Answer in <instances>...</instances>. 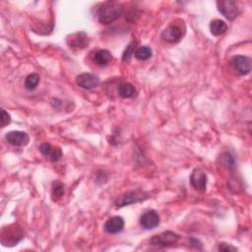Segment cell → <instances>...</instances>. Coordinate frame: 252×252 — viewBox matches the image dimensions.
I'll list each match as a JSON object with an SVG mask.
<instances>
[{"mask_svg": "<svg viewBox=\"0 0 252 252\" xmlns=\"http://www.w3.org/2000/svg\"><path fill=\"white\" fill-rule=\"evenodd\" d=\"M123 13V6L118 2H106L98 11V19L101 24L109 25L117 20Z\"/></svg>", "mask_w": 252, "mask_h": 252, "instance_id": "obj_1", "label": "cell"}, {"mask_svg": "<svg viewBox=\"0 0 252 252\" xmlns=\"http://www.w3.org/2000/svg\"><path fill=\"white\" fill-rule=\"evenodd\" d=\"M149 198V194L147 192L141 190H132L125 192L115 201V205L117 208H121L124 206H128L130 204H135L139 202H143Z\"/></svg>", "mask_w": 252, "mask_h": 252, "instance_id": "obj_2", "label": "cell"}, {"mask_svg": "<svg viewBox=\"0 0 252 252\" xmlns=\"http://www.w3.org/2000/svg\"><path fill=\"white\" fill-rule=\"evenodd\" d=\"M24 237L22 229L17 225H11L3 228L1 233V242L5 246H13Z\"/></svg>", "mask_w": 252, "mask_h": 252, "instance_id": "obj_3", "label": "cell"}, {"mask_svg": "<svg viewBox=\"0 0 252 252\" xmlns=\"http://www.w3.org/2000/svg\"><path fill=\"white\" fill-rule=\"evenodd\" d=\"M185 35L184 24H171L162 33V39L168 43H178Z\"/></svg>", "mask_w": 252, "mask_h": 252, "instance_id": "obj_4", "label": "cell"}, {"mask_svg": "<svg viewBox=\"0 0 252 252\" xmlns=\"http://www.w3.org/2000/svg\"><path fill=\"white\" fill-rule=\"evenodd\" d=\"M179 239V236L173 232H165L159 236H154L150 239V243L158 247H169L174 245Z\"/></svg>", "mask_w": 252, "mask_h": 252, "instance_id": "obj_5", "label": "cell"}, {"mask_svg": "<svg viewBox=\"0 0 252 252\" xmlns=\"http://www.w3.org/2000/svg\"><path fill=\"white\" fill-rule=\"evenodd\" d=\"M217 7L220 13H222L227 19L235 20L239 14V8L236 1L234 0H223L218 1Z\"/></svg>", "mask_w": 252, "mask_h": 252, "instance_id": "obj_6", "label": "cell"}, {"mask_svg": "<svg viewBox=\"0 0 252 252\" xmlns=\"http://www.w3.org/2000/svg\"><path fill=\"white\" fill-rule=\"evenodd\" d=\"M232 67L236 74L247 75L251 71V60L247 56L236 55L232 59Z\"/></svg>", "mask_w": 252, "mask_h": 252, "instance_id": "obj_7", "label": "cell"}, {"mask_svg": "<svg viewBox=\"0 0 252 252\" xmlns=\"http://www.w3.org/2000/svg\"><path fill=\"white\" fill-rule=\"evenodd\" d=\"M140 225L145 230H153L160 225V216L155 210L145 212L140 218Z\"/></svg>", "mask_w": 252, "mask_h": 252, "instance_id": "obj_8", "label": "cell"}, {"mask_svg": "<svg viewBox=\"0 0 252 252\" xmlns=\"http://www.w3.org/2000/svg\"><path fill=\"white\" fill-rule=\"evenodd\" d=\"M207 174L202 169H195L190 175V183L197 191L204 192L207 188Z\"/></svg>", "mask_w": 252, "mask_h": 252, "instance_id": "obj_9", "label": "cell"}, {"mask_svg": "<svg viewBox=\"0 0 252 252\" xmlns=\"http://www.w3.org/2000/svg\"><path fill=\"white\" fill-rule=\"evenodd\" d=\"M100 83V78L92 73H83L76 77V84L85 90L96 88Z\"/></svg>", "mask_w": 252, "mask_h": 252, "instance_id": "obj_10", "label": "cell"}, {"mask_svg": "<svg viewBox=\"0 0 252 252\" xmlns=\"http://www.w3.org/2000/svg\"><path fill=\"white\" fill-rule=\"evenodd\" d=\"M67 45L73 49H83L89 45V38L84 32H78L67 38Z\"/></svg>", "mask_w": 252, "mask_h": 252, "instance_id": "obj_11", "label": "cell"}, {"mask_svg": "<svg viewBox=\"0 0 252 252\" xmlns=\"http://www.w3.org/2000/svg\"><path fill=\"white\" fill-rule=\"evenodd\" d=\"M6 140L13 146L22 147L28 145L30 137L26 132L23 131H11L6 134Z\"/></svg>", "mask_w": 252, "mask_h": 252, "instance_id": "obj_12", "label": "cell"}, {"mask_svg": "<svg viewBox=\"0 0 252 252\" xmlns=\"http://www.w3.org/2000/svg\"><path fill=\"white\" fill-rule=\"evenodd\" d=\"M123 229H124V220L119 216H115L109 219L105 224L106 232L110 235L119 234L123 231Z\"/></svg>", "mask_w": 252, "mask_h": 252, "instance_id": "obj_13", "label": "cell"}, {"mask_svg": "<svg viewBox=\"0 0 252 252\" xmlns=\"http://www.w3.org/2000/svg\"><path fill=\"white\" fill-rule=\"evenodd\" d=\"M111 60H112V55L107 49L98 50L96 53H94V62L96 63L97 65L102 66V67L109 65V63H110Z\"/></svg>", "mask_w": 252, "mask_h": 252, "instance_id": "obj_14", "label": "cell"}, {"mask_svg": "<svg viewBox=\"0 0 252 252\" xmlns=\"http://www.w3.org/2000/svg\"><path fill=\"white\" fill-rule=\"evenodd\" d=\"M228 30V25L225 21L220 20V19H216L213 20L210 24V31L213 36L215 37H220L224 35Z\"/></svg>", "mask_w": 252, "mask_h": 252, "instance_id": "obj_15", "label": "cell"}, {"mask_svg": "<svg viewBox=\"0 0 252 252\" xmlns=\"http://www.w3.org/2000/svg\"><path fill=\"white\" fill-rule=\"evenodd\" d=\"M118 94L119 96L123 99H129L136 96V89L130 83H123L118 87Z\"/></svg>", "mask_w": 252, "mask_h": 252, "instance_id": "obj_16", "label": "cell"}, {"mask_svg": "<svg viewBox=\"0 0 252 252\" xmlns=\"http://www.w3.org/2000/svg\"><path fill=\"white\" fill-rule=\"evenodd\" d=\"M40 75L37 73L30 74L25 80V87L29 91H34L40 83Z\"/></svg>", "mask_w": 252, "mask_h": 252, "instance_id": "obj_17", "label": "cell"}, {"mask_svg": "<svg viewBox=\"0 0 252 252\" xmlns=\"http://www.w3.org/2000/svg\"><path fill=\"white\" fill-rule=\"evenodd\" d=\"M152 54H153L152 49L149 47H146V46L138 47L134 52L135 58L138 59V60H141V61L149 59L150 57H152Z\"/></svg>", "mask_w": 252, "mask_h": 252, "instance_id": "obj_18", "label": "cell"}, {"mask_svg": "<svg viewBox=\"0 0 252 252\" xmlns=\"http://www.w3.org/2000/svg\"><path fill=\"white\" fill-rule=\"evenodd\" d=\"M64 195V185L60 181L56 180L52 183V197L60 198Z\"/></svg>", "mask_w": 252, "mask_h": 252, "instance_id": "obj_19", "label": "cell"}, {"mask_svg": "<svg viewBox=\"0 0 252 252\" xmlns=\"http://www.w3.org/2000/svg\"><path fill=\"white\" fill-rule=\"evenodd\" d=\"M137 43H131L127 47H126L124 53H123V56H122V60L123 61H129L131 56L134 55V52H135V47H136Z\"/></svg>", "mask_w": 252, "mask_h": 252, "instance_id": "obj_20", "label": "cell"}, {"mask_svg": "<svg viewBox=\"0 0 252 252\" xmlns=\"http://www.w3.org/2000/svg\"><path fill=\"white\" fill-rule=\"evenodd\" d=\"M11 122V116L8 112H6L4 110H1V117H0V124H1V127H5L6 125H8Z\"/></svg>", "mask_w": 252, "mask_h": 252, "instance_id": "obj_21", "label": "cell"}, {"mask_svg": "<svg viewBox=\"0 0 252 252\" xmlns=\"http://www.w3.org/2000/svg\"><path fill=\"white\" fill-rule=\"evenodd\" d=\"M40 151H41V153H42L43 155H45V156H50V155L52 154V152H53V149H52V147H51L50 144L45 143V144H43V145L40 147Z\"/></svg>", "mask_w": 252, "mask_h": 252, "instance_id": "obj_22", "label": "cell"}, {"mask_svg": "<svg viewBox=\"0 0 252 252\" xmlns=\"http://www.w3.org/2000/svg\"><path fill=\"white\" fill-rule=\"evenodd\" d=\"M61 158H62V151L60 150V148L53 149V152L50 155V160L52 162H57V161H59L61 159Z\"/></svg>", "mask_w": 252, "mask_h": 252, "instance_id": "obj_23", "label": "cell"}, {"mask_svg": "<svg viewBox=\"0 0 252 252\" xmlns=\"http://www.w3.org/2000/svg\"><path fill=\"white\" fill-rule=\"evenodd\" d=\"M220 251H236L237 248L227 243H220L219 246Z\"/></svg>", "mask_w": 252, "mask_h": 252, "instance_id": "obj_24", "label": "cell"}]
</instances>
